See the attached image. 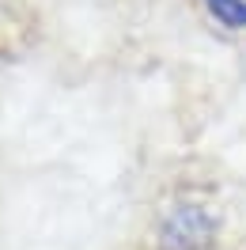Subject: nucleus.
<instances>
[{
	"instance_id": "f257e3e1",
	"label": "nucleus",
	"mask_w": 246,
	"mask_h": 250,
	"mask_svg": "<svg viewBox=\"0 0 246 250\" xmlns=\"http://www.w3.org/2000/svg\"><path fill=\"white\" fill-rule=\"evenodd\" d=\"M216 239V220L205 205L182 201L174 205L159 224V247L163 250H205Z\"/></svg>"
},
{
	"instance_id": "f03ea898",
	"label": "nucleus",
	"mask_w": 246,
	"mask_h": 250,
	"mask_svg": "<svg viewBox=\"0 0 246 250\" xmlns=\"http://www.w3.org/2000/svg\"><path fill=\"white\" fill-rule=\"evenodd\" d=\"M205 4H208V12L220 27H227V31L246 27V0H205Z\"/></svg>"
}]
</instances>
